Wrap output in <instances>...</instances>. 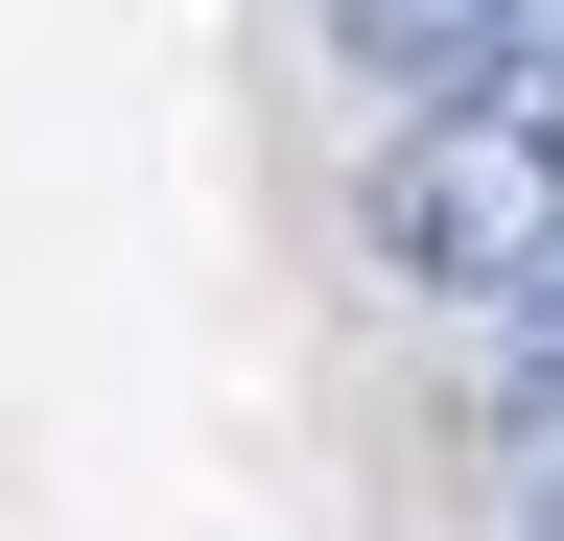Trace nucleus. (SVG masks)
<instances>
[{
    "label": "nucleus",
    "instance_id": "1",
    "mask_svg": "<svg viewBox=\"0 0 564 541\" xmlns=\"http://www.w3.org/2000/svg\"><path fill=\"white\" fill-rule=\"evenodd\" d=\"M352 236H377V283L423 306H564V165H541V118L494 95V118H400L377 165H352Z\"/></svg>",
    "mask_w": 564,
    "mask_h": 541
},
{
    "label": "nucleus",
    "instance_id": "2",
    "mask_svg": "<svg viewBox=\"0 0 564 541\" xmlns=\"http://www.w3.org/2000/svg\"><path fill=\"white\" fill-rule=\"evenodd\" d=\"M306 24H329V47H352L377 95H423V118L564 95V0H306Z\"/></svg>",
    "mask_w": 564,
    "mask_h": 541
},
{
    "label": "nucleus",
    "instance_id": "3",
    "mask_svg": "<svg viewBox=\"0 0 564 541\" xmlns=\"http://www.w3.org/2000/svg\"><path fill=\"white\" fill-rule=\"evenodd\" d=\"M494 424H518V447H564V306H518V329H494Z\"/></svg>",
    "mask_w": 564,
    "mask_h": 541
},
{
    "label": "nucleus",
    "instance_id": "4",
    "mask_svg": "<svg viewBox=\"0 0 564 541\" xmlns=\"http://www.w3.org/2000/svg\"><path fill=\"white\" fill-rule=\"evenodd\" d=\"M518 541H564V470H541V495H518Z\"/></svg>",
    "mask_w": 564,
    "mask_h": 541
},
{
    "label": "nucleus",
    "instance_id": "5",
    "mask_svg": "<svg viewBox=\"0 0 564 541\" xmlns=\"http://www.w3.org/2000/svg\"><path fill=\"white\" fill-rule=\"evenodd\" d=\"M518 118H541V165H564V95H518Z\"/></svg>",
    "mask_w": 564,
    "mask_h": 541
}]
</instances>
